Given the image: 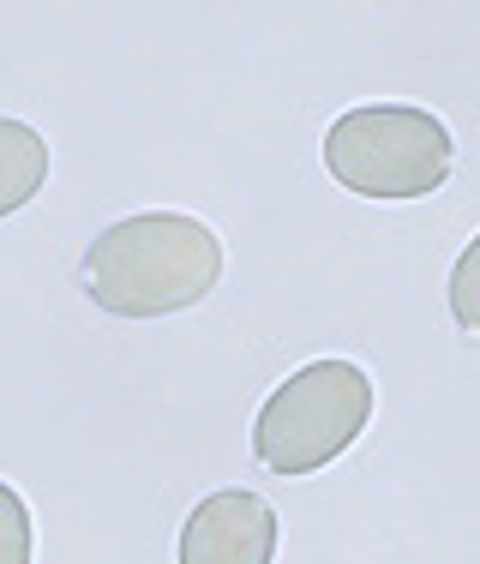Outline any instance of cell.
<instances>
[{
	"label": "cell",
	"instance_id": "3",
	"mask_svg": "<svg viewBox=\"0 0 480 564\" xmlns=\"http://www.w3.org/2000/svg\"><path fill=\"white\" fill-rule=\"evenodd\" d=\"M372 421V379L354 360H306L264 397L252 421V456L271 475H318L367 433Z\"/></svg>",
	"mask_w": 480,
	"mask_h": 564
},
{
	"label": "cell",
	"instance_id": "2",
	"mask_svg": "<svg viewBox=\"0 0 480 564\" xmlns=\"http://www.w3.org/2000/svg\"><path fill=\"white\" fill-rule=\"evenodd\" d=\"M325 169L354 198H433L457 169V139L415 102H360L325 127Z\"/></svg>",
	"mask_w": 480,
	"mask_h": 564
},
{
	"label": "cell",
	"instance_id": "6",
	"mask_svg": "<svg viewBox=\"0 0 480 564\" xmlns=\"http://www.w3.org/2000/svg\"><path fill=\"white\" fill-rule=\"evenodd\" d=\"M36 553V522H31V505L19 499V487L0 480V564H31Z\"/></svg>",
	"mask_w": 480,
	"mask_h": 564
},
{
	"label": "cell",
	"instance_id": "1",
	"mask_svg": "<svg viewBox=\"0 0 480 564\" xmlns=\"http://www.w3.org/2000/svg\"><path fill=\"white\" fill-rule=\"evenodd\" d=\"M78 282L102 313L127 318V325L193 313L222 282V240L205 217L139 210V217H120L90 240Z\"/></svg>",
	"mask_w": 480,
	"mask_h": 564
},
{
	"label": "cell",
	"instance_id": "5",
	"mask_svg": "<svg viewBox=\"0 0 480 564\" xmlns=\"http://www.w3.org/2000/svg\"><path fill=\"white\" fill-rule=\"evenodd\" d=\"M48 181V139L19 115H0V217L24 210Z\"/></svg>",
	"mask_w": 480,
	"mask_h": 564
},
{
	"label": "cell",
	"instance_id": "7",
	"mask_svg": "<svg viewBox=\"0 0 480 564\" xmlns=\"http://www.w3.org/2000/svg\"><path fill=\"white\" fill-rule=\"evenodd\" d=\"M450 318H457L469 337H480V235L457 252V264H450Z\"/></svg>",
	"mask_w": 480,
	"mask_h": 564
},
{
	"label": "cell",
	"instance_id": "4",
	"mask_svg": "<svg viewBox=\"0 0 480 564\" xmlns=\"http://www.w3.org/2000/svg\"><path fill=\"white\" fill-rule=\"evenodd\" d=\"M181 564H276V510L247 487L205 492L181 522Z\"/></svg>",
	"mask_w": 480,
	"mask_h": 564
}]
</instances>
